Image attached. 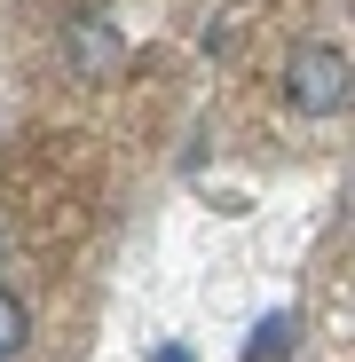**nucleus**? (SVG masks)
Instances as JSON below:
<instances>
[{
	"label": "nucleus",
	"mask_w": 355,
	"mask_h": 362,
	"mask_svg": "<svg viewBox=\"0 0 355 362\" xmlns=\"http://www.w3.org/2000/svg\"><path fill=\"white\" fill-rule=\"evenodd\" d=\"M158 362H190V354H182V346H166V354H158Z\"/></svg>",
	"instance_id": "5"
},
{
	"label": "nucleus",
	"mask_w": 355,
	"mask_h": 362,
	"mask_svg": "<svg viewBox=\"0 0 355 362\" xmlns=\"http://www.w3.org/2000/svg\"><path fill=\"white\" fill-rule=\"evenodd\" d=\"M64 55H72V71L111 79V71H118V32H111L103 16H79V24L64 32Z\"/></svg>",
	"instance_id": "2"
},
{
	"label": "nucleus",
	"mask_w": 355,
	"mask_h": 362,
	"mask_svg": "<svg viewBox=\"0 0 355 362\" xmlns=\"http://www.w3.org/2000/svg\"><path fill=\"white\" fill-rule=\"evenodd\" d=\"M284 95H292V110H308V118H332V110H347V47H300L292 55V71H284Z\"/></svg>",
	"instance_id": "1"
},
{
	"label": "nucleus",
	"mask_w": 355,
	"mask_h": 362,
	"mask_svg": "<svg viewBox=\"0 0 355 362\" xmlns=\"http://www.w3.org/2000/svg\"><path fill=\"white\" fill-rule=\"evenodd\" d=\"M284 346H292V315H269V323H261V339H253V354H245V362H269V354H284Z\"/></svg>",
	"instance_id": "3"
},
{
	"label": "nucleus",
	"mask_w": 355,
	"mask_h": 362,
	"mask_svg": "<svg viewBox=\"0 0 355 362\" xmlns=\"http://www.w3.org/2000/svg\"><path fill=\"white\" fill-rule=\"evenodd\" d=\"M16 346H24V308L0 291V354H16Z\"/></svg>",
	"instance_id": "4"
}]
</instances>
